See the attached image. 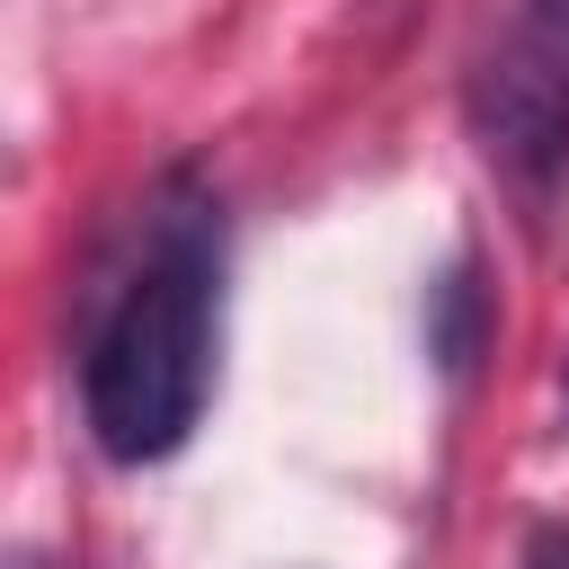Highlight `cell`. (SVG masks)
<instances>
[{"mask_svg":"<svg viewBox=\"0 0 569 569\" xmlns=\"http://www.w3.org/2000/svg\"><path fill=\"white\" fill-rule=\"evenodd\" d=\"M471 133L516 187H551L569 169V18H525L471 80Z\"/></svg>","mask_w":569,"mask_h":569,"instance_id":"2","label":"cell"},{"mask_svg":"<svg viewBox=\"0 0 569 569\" xmlns=\"http://www.w3.org/2000/svg\"><path fill=\"white\" fill-rule=\"evenodd\" d=\"M427 347H436L445 373H462V365L480 356V284H471V267H453V276L427 293Z\"/></svg>","mask_w":569,"mask_h":569,"instance_id":"3","label":"cell"},{"mask_svg":"<svg viewBox=\"0 0 569 569\" xmlns=\"http://www.w3.org/2000/svg\"><path fill=\"white\" fill-rule=\"evenodd\" d=\"M222 329V204L178 169L142 213L133 267L107 284L80 347V418L107 462H160L196 436Z\"/></svg>","mask_w":569,"mask_h":569,"instance_id":"1","label":"cell"},{"mask_svg":"<svg viewBox=\"0 0 569 569\" xmlns=\"http://www.w3.org/2000/svg\"><path fill=\"white\" fill-rule=\"evenodd\" d=\"M533 9H542V18H569V0H533Z\"/></svg>","mask_w":569,"mask_h":569,"instance_id":"5","label":"cell"},{"mask_svg":"<svg viewBox=\"0 0 569 569\" xmlns=\"http://www.w3.org/2000/svg\"><path fill=\"white\" fill-rule=\"evenodd\" d=\"M516 569H569V525H533L525 533V560Z\"/></svg>","mask_w":569,"mask_h":569,"instance_id":"4","label":"cell"}]
</instances>
